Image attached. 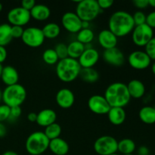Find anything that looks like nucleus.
Here are the masks:
<instances>
[{"label": "nucleus", "instance_id": "1", "mask_svg": "<svg viewBox=\"0 0 155 155\" xmlns=\"http://www.w3.org/2000/svg\"><path fill=\"white\" fill-rule=\"evenodd\" d=\"M135 27L133 15L126 11L114 12L108 20V30L117 38L127 36Z\"/></svg>", "mask_w": 155, "mask_h": 155}, {"label": "nucleus", "instance_id": "2", "mask_svg": "<svg viewBox=\"0 0 155 155\" xmlns=\"http://www.w3.org/2000/svg\"><path fill=\"white\" fill-rule=\"evenodd\" d=\"M110 107H123L131 100L127 84L121 82L110 83L105 89L104 95Z\"/></svg>", "mask_w": 155, "mask_h": 155}, {"label": "nucleus", "instance_id": "3", "mask_svg": "<svg viewBox=\"0 0 155 155\" xmlns=\"http://www.w3.org/2000/svg\"><path fill=\"white\" fill-rule=\"evenodd\" d=\"M81 67L78 61L71 58L59 60L55 67L58 78L64 83H71L80 77Z\"/></svg>", "mask_w": 155, "mask_h": 155}, {"label": "nucleus", "instance_id": "4", "mask_svg": "<svg viewBox=\"0 0 155 155\" xmlns=\"http://www.w3.org/2000/svg\"><path fill=\"white\" fill-rule=\"evenodd\" d=\"M49 142L44 132H33L26 139L25 149L29 155H42L48 149Z\"/></svg>", "mask_w": 155, "mask_h": 155}, {"label": "nucleus", "instance_id": "5", "mask_svg": "<svg viewBox=\"0 0 155 155\" xmlns=\"http://www.w3.org/2000/svg\"><path fill=\"white\" fill-rule=\"evenodd\" d=\"M27 98V90L20 83L6 86L2 91V101L8 107L21 106Z\"/></svg>", "mask_w": 155, "mask_h": 155}, {"label": "nucleus", "instance_id": "6", "mask_svg": "<svg viewBox=\"0 0 155 155\" xmlns=\"http://www.w3.org/2000/svg\"><path fill=\"white\" fill-rule=\"evenodd\" d=\"M101 10L95 0H82L77 2L75 13L82 21H94L98 18Z\"/></svg>", "mask_w": 155, "mask_h": 155}, {"label": "nucleus", "instance_id": "7", "mask_svg": "<svg viewBox=\"0 0 155 155\" xmlns=\"http://www.w3.org/2000/svg\"><path fill=\"white\" fill-rule=\"evenodd\" d=\"M118 141L111 136H102L94 142V151L99 155H109L117 152Z\"/></svg>", "mask_w": 155, "mask_h": 155}, {"label": "nucleus", "instance_id": "8", "mask_svg": "<svg viewBox=\"0 0 155 155\" xmlns=\"http://www.w3.org/2000/svg\"><path fill=\"white\" fill-rule=\"evenodd\" d=\"M45 36L42 29L36 27H29L24 29L21 40L27 46L30 48H39L45 42Z\"/></svg>", "mask_w": 155, "mask_h": 155}, {"label": "nucleus", "instance_id": "9", "mask_svg": "<svg viewBox=\"0 0 155 155\" xmlns=\"http://www.w3.org/2000/svg\"><path fill=\"white\" fill-rule=\"evenodd\" d=\"M131 33L133 43L139 47H145L154 37V30L146 24L135 26Z\"/></svg>", "mask_w": 155, "mask_h": 155}, {"label": "nucleus", "instance_id": "10", "mask_svg": "<svg viewBox=\"0 0 155 155\" xmlns=\"http://www.w3.org/2000/svg\"><path fill=\"white\" fill-rule=\"evenodd\" d=\"M7 19L11 26L24 27L29 24L31 20V16L29 11L23 8L21 6H18L9 10L7 14Z\"/></svg>", "mask_w": 155, "mask_h": 155}, {"label": "nucleus", "instance_id": "11", "mask_svg": "<svg viewBox=\"0 0 155 155\" xmlns=\"http://www.w3.org/2000/svg\"><path fill=\"white\" fill-rule=\"evenodd\" d=\"M128 63L132 68L138 71H142L149 68L151 60L145 51L136 50L130 53L128 56Z\"/></svg>", "mask_w": 155, "mask_h": 155}, {"label": "nucleus", "instance_id": "12", "mask_svg": "<svg viewBox=\"0 0 155 155\" xmlns=\"http://www.w3.org/2000/svg\"><path fill=\"white\" fill-rule=\"evenodd\" d=\"M88 107L92 113L98 115L107 114L110 109L107 100L101 95H92L88 100Z\"/></svg>", "mask_w": 155, "mask_h": 155}, {"label": "nucleus", "instance_id": "13", "mask_svg": "<svg viewBox=\"0 0 155 155\" xmlns=\"http://www.w3.org/2000/svg\"><path fill=\"white\" fill-rule=\"evenodd\" d=\"M82 22L78 15L73 12H65L61 18V25L71 33H77L82 29Z\"/></svg>", "mask_w": 155, "mask_h": 155}, {"label": "nucleus", "instance_id": "14", "mask_svg": "<svg viewBox=\"0 0 155 155\" xmlns=\"http://www.w3.org/2000/svg\"><path fill=\"white\" fill-rule=\"evenodd\" d=\"M100 58L98 51L92 47H86V49L78 58L81 68H92L95 66Z\"/></svg>", "mask_w": 155, "mask_h": 155}, {"label": "nucleus", "instance_id": "15", "mask_svg": "<svg viewBox=\"0 0 155 155\" xmlns=\"http://www.w3.org/2000/svg\"><path fill=\"white\" fill-rule=\"evenodd\" d=\"M102 58L104 62L114 67H121L125 63V55L117 47L104 50Z\"/></svg>", "mask_w": 155, "mask_h": 155}, {"label": "nucleus", "instance_id": "16", "mask_svg": "<svg viewBox=\"0 0 155 155\" xmlns=\"http://www.w3.org/2000/svg\"><path fill=\"white\" fill-rule=\"evenodd\" d=\"M55 101L61 108L68 109L74 105L75 102V95L71 89L63 88L58 91L55 95Z\"/></svg>", "mask_w": 155, "mask_h": 155}, {"label": "nucleus", "instance_id": "17", "mask_svg": "<svg viewBox=\"0 0 155 155\" xmlns=\"http://www.w3.org/2000/svg\"><path fill=\"white\" fill-rule=\"evenodd\" d=\"M98 42L104 50L117 47L118 38L108 29L102 30L98 35Z\"/></svg>", "mask_w": 155, "mask_h": 155}, {"label": "nucleus", "instance_id": "18", "mask_svg": "<svg viewBox=\"0 0 155 155\" xmlns=\"http://www.w3.org/2000/svg\"><path fill=\"white\" fill-rule=\"evenodd\" d=\"M0 79L6 86H12L18 83L19 74L15 67L7 65L2 68Z\"/></svg>", "mask_w": 155, "mask_h": 155}, {"label": "nucleus", "instance_id": "19", "mask_svg": "<svg viewBox=\"0 0 155 155\" xmlns=\"http://www.w3.org/2000/svg\"><path fill=\"white\" fill-rule=\"evenodd\" d=\"M57 114L54 110L50 108H45L40 110L37 114L36 124L42 127H46L56 122Z\"/></svg>", "mask_w": 155, "mask_h": 155}, {"label": "nucleus", "instance_id": "20", "mask_svg": "<svg viewBox=\"0 0 155 155\" xmlns=\"http://www.w3.org/2000/svg\"><path fill=\"white\" fill-rule=\"evenodd\" d=\"M127 86L131 98L139 99L145 95V86L141 80L136 79L130 80Z\"/></svg>", "mask_w": 155, "mask_h": 155}, {"label": "nucleus", "instance_id": "21", "mask_svg": "<svg viewBox=\"0 0 155 155\" xmlns=\"http://www.w3.org/2000/svg\"><path fill=\"white\" fill-rule=\"evenodd\" d=\"M48 149L54 155H66L69 152L70 146L64 139L59 137L50 140Z\"/></svg>", "mask_w": 155, "mask_h": 155}, {"label": "nucleus", "instance_id": "22", "mask_svg": "<svg viewBox=\"0 0 155 155\" xmlns=\"http://www.w3.org/2000/svg\"><path fill=\"white\" fill-rule=\"evenodd\" d=\"M31 18L37 21H45L49 18L51 10L44 4H36L34 7L30 11Z\"/></svg>", "mask_w": 155, "mask_h": 155}, {"label": "nucleus", "instance_id": "23", "mask_svg": "<svg viewBox=\"0 0 155 155\" xmlns=\"http://www.w3.org/2000/svg\"><path fill=\"white\" fill-rule=\"evenodd\" d=\"M107 114L110 124L114 126L123 124L127 118V113L123 107H110Z\"/></svg>", "mask_w": 155, "mask_h": 155}, {"label": "nucleus", "instance_id": "24", "mask_svg": "<svg viewBox=\"0 0 155 155\" xmlns=\"http://www.w3.org/2000/svg\"><path fill=\"white\" fill-rule=\"evenodd\" d=\"M139 119L148 125L155 124V107L152 106H144L139 112Z\"/></svg>", "mask_w": 155, "mask_h": 155}, {"label": "nucleus", "instance_id": "25", "mask_svg": "<svg viewBox=\"0 0 155 155\" xmlns=\"http://www.w3.org/2000/svg\"><path fill=\"white\" fill-rule=\"evenodd\" d=\"M85 49H86V46L81 42H78L77 40L72 41L68 45V58L78 60Z\"/></svg>", "mask_w": 155, "mask_h": 155}, {"label": "nucleus", "instance_id": "26", "mask_svg": "<svg viewBox=\"0 0 155 155\" xmlns=\"http://www.w3.org/2000/svg\"><path fill=\"white\" fill-rule=\"evenodd\" d=\"M42 33L45 39H53L58 37L61 34V27L57 23L50 22L45 24L42 28Z\"/></svg>", "mask_w": 155, "mask_h": 155}, {"label": "nucleus", "instance_id": "27", "mask_svg": "<svg viewBox=\"0 0 155 155\" xmlns=\"http://www.w3.org/2000/svg\"><path fill=\"white\" fill-rule=\"evenodd\" d=\"M136 148V143L131 139H123L118 142L117 151L123 155L133 154Z\"/></svg>", "mask_w": 155, "mask_h": 155}, {"label": "nucleus", "instance_id": "28", "mask_svg": "<svg viewBox=\"0 0 155 155\" xmlns=\"http://www.w3.org/2000/svg\"><path fill=\"white\" fill-rule=\"evenodd\" d=\"M80 77L83 81L89 83H94L99 79V74L94 68H82L80 71Z\"/></svg>", "mask_w": 155, "mask_h": 155}, {"label": "nucleus", "instance_id": "29", "mask_svg": "<svg viewBox=\"0 0 155 155\" xmlns=\"http://www.w3.org/2000/svg\"><path fill=\"white\" fill-rule=\"evenodd\" d=\"M11 28L12 26L7 23L0 24V45L5 47L8 45L12 40V34H11Z\"/></svg>", "mask_w": 155, "mask_h": 155}, {"label": "nucleus", "instance_id": "30", "mask_svg": "<svg viewBox=\"0 0 155 155\" xmlns=\"http://www.w3.org/2000/svg\"><path fill=\"white\" fill-rule=\"evenodd\" d=\"M94 38H95V33L90 28L81 29L77 33V40L83 44L85 46L90 44L93 41Z\"/></svg>", "mask_w": 155, "mask_h": 155}, {"label": "nucleus", "instance_id": "31", "mask_svg": "<svg viewBox=\"0 0 155 155\" xmlns=\"http://www.w3.org/2000/svg\"><path fill=\"white\" fill-rule=\"evenodd\" d=\"M61 131V127L58 123L55 122L45 127L44 133L49 140H52V139L60 137Z\"/></svg>", "mask_w": 155, "mask_h": 155}, {"label": "nucleus", "instance_id": "32", "mask_svg": "<svg viewBox=\"0 0 155 155\" xmlns=\"http://www.w3.org/2000/svg\"><path fill=\"white\" fill-rule=\"evenodd\" d=\"M42 61L48 65L57 64L59 61V58L56 54L54 48H47L43 51L42 54Z\"/></svg>", "mask_w": 155, "mask_h": 155}, {"label": "nucleus", "instance_id": "33", "mask_svg": "<svg viewBox=\"0 0 155 155\" xmlns=\"http://www.w3.org/2000/svg\"><path fill=\"white\" fill-rule=\"evenodd\" d=\"M54 50L55 51L59 60L64 59L68 57V45L64 43H58L55 45Z\"/></svg>", "mask_w": 155, "mask_h": 155}, {"label": "nucleus", "instance_id": "34", "mask_svg": "<svg viewBox=\"0 0 155 155\" xmlns=\"http://www.w3.org/2000/svg\"><path fill=\"white\" fill-rule=\"evenodd\" d=\"M145 52L151 61H155V36L152 38L145 46Z\"/></svg>", "mask_w": 155, "mask_h": 155}, {"label": "nucleus", "instance_id": "35", "mask_svg": "<svg viewBox=\"0 0 155 155\" xmlns=\"http://www.w3.org/2000/svg\"><path fill=\"white\" fill-rule=\"evenodd\" d=\"M133 21H134L135 26L142 25L146 23V15L142 11H137L133 15Z\"/></svg>", "mask_w": 155, "mask_h": 155}, {"label": "nucleus", "instance_id": "36", "mask_svg": "<svg viewBox=\"0 0 155 155\" xmlns=\"http://www.w3.org/2000/svg\"><path fill=\"white\" fill-rule=\"evenodd\" d=\"M11 107L6 104H0V123L7 120L10 117Z\"/></svg>", "mask_w": 155, "mask_h": 155}, {"label": "nucleus", "instance_id": "37", "mask_svg": "<svg viewBox=\"0 0 155 155\" xmlns=\"http://www.w3.org/2000/svg\"><path fill=\"white\" fill-rule=\"evenodd\" d=\"M24 28L19 26H12L11 28V34L12 39H21L24 33Z\"/></svg>", "mask_w": 155, "mask_h": 155}, {"label": "nucleus", "instance_id": "38", "mask_svg": "<svg viewBox=\"0 0 155 155\" xmlns=\"http://www.w3.org/2000/svg\"><path fill=\"white\" fill-rule=\"evenodd\" d=\"M21 114H22V109H21V106L11 107L9 119H18L21 117Z\"/></svg>", "mask_w": 155, "mask_h": 155}, {"label": "nucleus", "instance_id": "39", "mask_svg": "<svg viewBox=\"0 0 155 155\" xmlns=\"http://www.w3.org/2000/svg\"><path fill=\"white\" fill-rule=\"evenodd\" d=\"M98 6L101 11L106 10L112 7L114 4V1L112 0H98L97 1Z\"/></svg>", "mask_w": 155, "mask_h": 155}, {"label": "nucleus", "instance_id": "40", "mask_svg": "<svg viewBox=\"0 0 155 155\" xmlns=\"http://www.w3.org/2000/svg\"><path fill=\"white\" fill-rule=\"evenodd\" d=\"M147 25L149 26L153 30L155 29V11L151 12L146 15V23Z\"/></svg>", "mask_w": 155, "mask_h": 155}, {"label": "nucleus", "instance_id": "41", "mask_svg": "<svg viewBox=\"0 0 155 155\" xmlns=\"http://www.w3.org/2000/svg\"><path fill=\"white\" fill-rule=\"evenodd\" d=\"M36 2L34 0H23L21 3V6L23 8L30 12L36 5Z\"/></svg>", "mask_w": 155, "mask_h": 155}, {"label": "nucleus", "instance_id": "42", "mask_svg": "<svg viewBox=\"0 0 155 155\" xmlns=\"http://www.w3.org/2000/svg\"><path fill=\"white\" fill-rule=\"evenodd\" d=\"M133 5H135V7L140 9L141 11L142 9H145L148 7V0H134L133 1Z\"/></svg>", "mask_w": 155, "mask_h": 155}, {"label": "nucleus", "instance_id": "43", "mask_svg": "<svg viewBox=\"0 0 155 155\" xmlns=\"http://www.w3.org/2000/svg\"><path fill=\"white\" fill-rule=\"evenodd\" d=\"M8 52L5 47L1 46V45H0V64H1L6 60Z\"/></svg>", "mask_w": 155, "mask_h": 155}, {"label": "nucleus", "instance_id": "44", "mask_svg": "<svg viewBox=\"0 0 155 155\" xmlns=\"http://www.w3.org/2000/svg\"><path fill=\"white\" fill-rule=\"evenodd\" d=\"M149 149L145 145L140 146L138 149V154L139 155H149Z\"/></svg>", "mask_w": 155, "mask_h": 155}, {"label": "nucleus", "instance_id": "45", "mask_svg": "<svg viewBox=\"0 0 155 155\" xmlns=\"http://www.w3.org/2000/svg\"><path fill=\"white\" fill-rule=\"evenodd\" d=\"M27 120H28L30 122L34 123L36 122V118H37V114L35 113V112H30L27 114Z\"/></svg>", "mask_w": 155, "mask_h": 155}, {"label": "nucleus", "instance_id": "46", "mask_svg": "<svg viewBox=\"0 0 155 155\" xmlns=\"http://www.w3.org/2000/svg\"><path fill=\"white\" fill-rule=\"evenodd\" d=\"M7 133V130L3 123H0V138L4 137Z\"/></svg>", "mask_w": 155, "mask_h": 155}, {"label": "nucleus", "instance_id": "47", "mask_svg": "<svg viewBox=\"0 0 155 155\" xmlns=\"http://www.w3.org/2000/svg\"><path fill=\"white\" fill-rule=\"evenodd\" d=\"M89 26H90V22H88V21L82 22V29H89Z\"/></svg>", "mask_w": 155, "mask_h": 155}, {"label": "nucleus", "instance_id": "48", "mask_svg": "<svg viewBox=\"0 0 155 155\" xmlns=\"http://www.w3.org/2000/svg\"><path fill=\"white\" fill-rule=\"evenodd\" d=\"M2 155H19V154H18L17 152H15V151H5V152L3 153Z\"/></svg>", "mask_w": 155, "mask_h": 155}, {"label": "nucleus", "instance_id": "49", "mask_svg": "<svg viewBox=\"0 0 155 155\" xmlns=\"http://www.w3.org/2000/svg\"><path fill=\"white\" fill-rule=\"evenodd\" d=\"M148 6L155 8V0H148Z\"/></svg>", "mask_w": 155, "mask_h": 155}, {"label": "nucleus", "instance_id": "50", "mask_svg": "<svg viewBox=\"0 0 155 155\" xmlns=\"http://www.w3.org/2000/svg\"><path fill=\"white\" fill-rule=\"evenodd\" d=\"M151 71H152V73L155 76V61H154V63L151 64Z\"/></svg>", "mask_w": 155, "mask_h": 155}, {"label": "nucleus", "instance_id": "51", "mask_svg": "<svg viewBox=\"0 0 155 155\" xmlns=\"http://www.w3.org/2000/svg\"><path fill=\"white\" fill-rule=\"evenodd\" d=\"M2 101V91L0 89V101Z\"/></svg>", "mask_w": 155, "mask_h": 155}, {"label": "nucleus", "instance_id": "52", "mask_svg": "<svg viewBox=\"0 0 155 155\" xmlns=\"http://www.w3.org/2000/svg\"><path fill=\"white\" fill-rule=\"evenodd\" d=\"M2 68H3L2 64H0V77H1V74H2Z\"/></svg>", "mask_w": 155, "mask_h": 155}, {"label": "nucleus", "instance_id": "53", "mask_svg": "<svg viewBox=\"0 0 155 155\" xmlns=\"http://www.w3.org/2000/svg\"><path fill=\"white\" fill-rule=\"evenodd\" d=\"M2 9H3V5H2V3L0 2V12H1L2 11Z\"/></svg>", "mask_w": 155, "mask_h": 155}, {"label": "nucleus", "instance_id": "54", "mask_svg": "<svg viewBox=\"0 0 155 155\" xmlns=\"http://www.w3.org/2000/svg\"><path fill=\"white\" fill-rule=\"evenodd\" d=\"M109 155H120V154H118L117 152V153H114V154H109Z\"/></svg>", "mask_w": 155, "mask_h": 155}, {"label": "nucleus", "instance_id": "55", "mask_svg": "<svg viewBox=\"0 0 155 155\" xmlns=\"http://www.w3.org/2000/svg\"><path fill=\"white\" fill-rule=\"evenodd\" d=\"M125 155H134L133 154H125Z\"/></svg>", "mask_w": 155, "mask_h": 155}, {"label": "nucleus", "instance_id": "56", "mask_svg": "<svg viewBox=\"0 0 155 155\" xmlns=\"http://www.w3.org/2000/svg\"><path fill=\"white\" fill-rule=\"evenodd\" d=\"M28 155H29V154H28Z\"/></svg>", "mask_w": 155, "mask_h": 155}]
</instances>
